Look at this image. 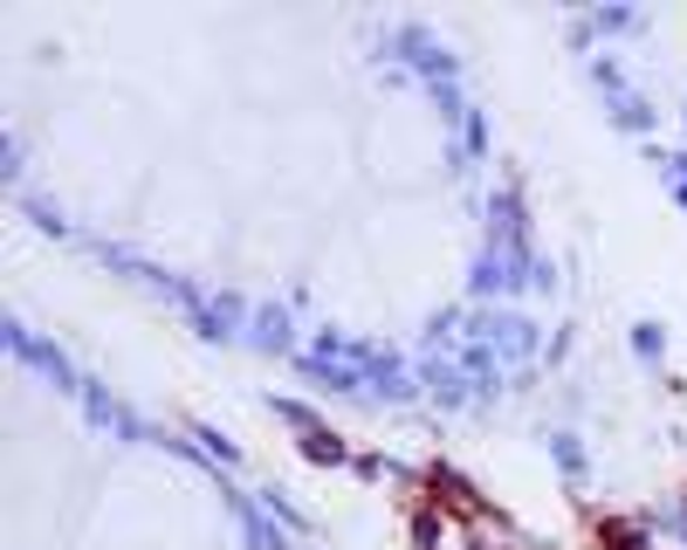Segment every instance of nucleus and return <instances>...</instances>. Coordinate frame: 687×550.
Segmentation results:
<instances>
[{
	"label": "nucleus",
	"instance_id": "obj_1",
	"mask_svg": "<svg viewBox=\"0 0 687 550\" xmlns=\"http://www.w3.org/2000/svg\"><path fill=\"white\" fill-rule=\"evenodd\" d=\"M303 454L323 461V468H344V461H351V448L331 434V426H303Z\"/></svg>",
	"mask_w": 687,
	"mask_h": 550
},
{
	"label": "nucleus",
	"instance_id": "obj_2",
	"mask_svg": "<svg viewBox=\"0 0 687 550\" xmlns=\"http://www.w3.org/2000/svg\"><path fill=\"white\" fill-rule=\"evenodd\" d=\"M489 550H495V543H489Z\"/></svg>",
	"mask_w": 687,
	"mask_h": 550
}]
</instances>
